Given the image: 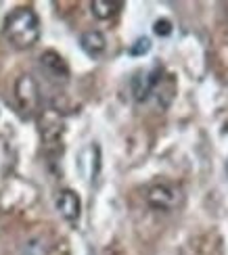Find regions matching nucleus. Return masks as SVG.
I'll list each match as a JSON object with an SVG mask.
<instances>
[{
	"label": "nucleus",
	"mask_w": 228,
	"mask_h": 255,
	"mask_svg": "<svg viewBox=\"0 0 228 255\" xmlns=\"http://www.w3.org/2000/svg\"><path fill=\"white\" fill-rule=\"evenodd\" d=\"M4 36L15 48H31L40 40V19L29 6H19L4 21Z\"/></svg>",
	"instance_id": "obj_1"
},
{
	"label": "nucleus",
	"mask_w": 228,
	"mask_h": 255,
	"mask_svg": "<svg viewBox=\"0 0 228 255\" xmlns=\"http://www.w3.org/2000/svg\"><path fill=\"white\" fill-rule=\"evenodd\" d=\"M15 101H17V107L21 111L25 120L29 118H36L40 113V103H42V97H40V86L34 76L29 73H23L19 76L17 82H15Z\"/></svg>",
	"instance_id": "obj_2"
},
{
	"label": "nucleus",
	"mask_w": 228,
	"mask_h": 255,
	"mask_svg": "<svg viewBox=\"0 0 228 255\" xmlns=\"http://www.w3.org/2000/svg\"><path fill=\"white\" fill-rule=\"evenodd\" d=\"M147 203L157 211H172L182 203V190L168 182H157L147 190Z\"/></svg>",
	"instance_id": "obj_3"
},
{
	"label": "nucleus",
	"mask_w": 228,
	"mask_h": 255,
	"mask_svg": "<svg viewBox=\"0 0 228 255\" xmlns=\"http://www.w3.org/2000/svg\"><path fill=\"white\" fill-rule=\"evenodd\" d=\"M164 80V67L161 65H153L149 69L138 71L136 76L130 82V88H132V97L136 103H145L151 94L155 92V88L159 86V82Z\"/></svg>",
	"instance_id": "obj_4"
},
{
	"label": "nucleus",
	"mask_w": 228,
	"mask_h": 255,
	"mask_svg": "<svg viewBox=\"0 0 228 255\" xmlns=\"http://www.w3.org/2000/svg\"><path fill=\"white\" fill-rule=\"evenodd\" d=\"M40 69L46 73V78L52 82L65 84L69 80V65L65 63V59L55 50H46L40 55Z\"/></svg>",
	"instance_id": "obj_5"
},
{
	"label": "nucleus",
	"mask_w": 228,
	"mask_h": 255,
	"mask_svg": "<svg viewBox=\"0 0 228 255\" xmlns=\"http://www.w3.org/2000/svg\"><path fill=\"white\" fill-rule=\"evenodd\" d=\"M57 211L63 216V220H67V222H78L80 220V214H82V201L78 197V193L75 190H69V188H65L59 193L57 197Z\"/></svg>",
	"instance_id": "obj_6"
},
{
	"label": "nucleus",
	"mask_w": 228,
	"mask_h": 255,
	"mask_svg": "<svg viewBox=\"0 0 228 255\" xmlns=\"http://www.w3.org/2000/svg\"><path fill=\"white\" fill-rule=\"evenodd\" d=\"M40 132L46 144H57L63 134V122L57 111H44L40 118Z\"/></svg>",
	"instance_id": "obj_7"
},
{
	"label": "nucleus",
	"mask_w": 228,
	"mask_h": 255,
	"mask_svg": "<svg viewBox=\"0 0 228 255\" xmlns=\"http://www.w3.org/2000/svg\"><path fill=\"white\" fill-rule=\"evenodd\" d=\"M80 46H82V50H84L88 57L99 59L103 52H105V48H107V40H105V36L101 34V31L90 29V31H86V34H82Z\"/></svg>",
	"instance_id": "obj_8"
},
{
	"label": "nucleus",
	"mask_w": 228,
	"mask_h": 255,
	"mask_svg": "<svg viewBox=\"0 0 228 255\" xmlns=\"http://www.w3.org/2000/svg\"><path fill=\"white\" fill-rule=\"evenodd\" d=\"M90 10L96 19L107 21L115 17L119 10H122V2H113V0H92L90 2Z\"/></svg>",
	"instance_id": "obj_9"
},
{
	"label": "nucleus",
	"mask_w": 228,
	"mask_h": 255,
	"mask_svg": "<svg viewBox=\"0 0 228 255\" xmlns=\"http://www.w3.org/2000/svg\"><path fill=\"white\" fill-rule=\"evenodd\" d=\"M149 50H151V40H149L147 36H143V38H138L132 46H130L128 52H130L132 57H145Z\"/></svg>",
	"instance_id": "obj_10"
},
{
	"label": "nucleus",
	"mask_w": 228,
	"mask_h": 255,
	"mask_svg": "<svg viewBox=\"0 0 228 255\" xmlns=\"http://www.w3.org/2000/svg\"><path fill=\"white\" fill-rule=\"evenodd\" d=\"M172 29H174V25H172L170 19H157L155 23H153V31H155L159 38H168L172 34Z\"/></svg>",
	"instance_id": "obj_11"
},
{
	"label": "nucleus",
	"mask_w": 228,
	"mask_h": 255,
	"mask_svg": "<svg viewBox=\"0 0 228 255\" xmlns=\"http://www.w3.org/2000/svg\"><path fill=\"white\" fill-rule=\"evenodd\" d=\"M226 174H228V161H226Z\"/></svg>",
	"instance_id": "obj_12"
}]
</instances>
